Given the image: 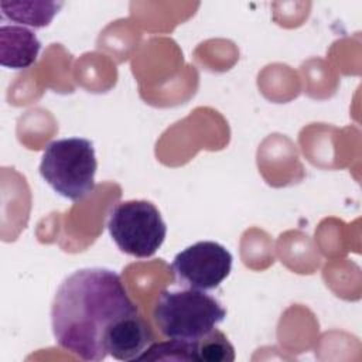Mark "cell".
<instances>
[{"label": "cell", "instance_id": "6da1fadb", "mask_svg": "<svg viewBox=\"0 0 362 362\" xmlns=\"http://www.w3.org/2000/svg\"><path fill=\"white\" fill-rule=\"evenodd\" d=\"M140 315L122 277L106 267L75 270L59 284L51 325L55 341L83 361H102L115 335Z\"/></svg>", "mask_w": 362, "mask_h": 362}, {"label": "cell", "instance_id": "7a4b0ae2", "mask_svg": "<svg viewBox=\"0 0 362 362\" xmlns=\"http://www.w3.org/2000/svg\"><path fill=\"white\" fill-rule=\"evenodd\" d=\"M153 317L167 339L194 342L214 331L225 320L226 310L204 290H164L156 301Z\"/></svg>", "mask_w": 362, "mask_h": 362}, {"label": "cell", "instance_id": "3957f363", "mask_svg": "<svg viewBox=\"0 0 362 362\" xmlns=\"http://www.w3.org/2000/svg\"><path fill=\"white\" fill-rule=\"evenodd\" d=\"M96 168L93 143L82 137L48 143L40 163L42 180L69 201H81L95 189Z\"/></svg>", "mask_w": 362, "mask_h": 362}, {"label": "cell", "instance_id": "277c9868", "mask_svg": "<svg viewBox=\"0 0 362 362\" xmlns=\"http://www.w3.org/2000/svg\"><path fill=\"white\" fill-rule=\"evenodd\" d=\"M107 230L117 247L133 257H151L163 245L167 226L150 201L119 202L109 214Z\"/></svg>", "mask_w": 362, "mask_h": 362}, {"label": "cell", "instance_id": "5b68a950", "mask_svg": "<svg viewBox=\"0 0 362 362\" xmlns=\"http://www.w3.org/2000/svg\"><path fill=\"white\" fill-rule=\"evenodd\" d=\"M171 270L188 288L214 290L229 276L232 255L218 242L201 240L177 253Z\"/></svg>", "mask_w": 362, "mask_h": 362}, {"label": "cell", "instance_id": "8992f818", "mask_svg": "<svg viewBox=\"0 0 362 362\" xmlns=\"http://www.w3.org/2000/svg\"><path fill=\"white\" fill-rule=\"evenodd\" d=\"M41 49L37 35L23 25L0 27V64L4 68L24 69L33 65Z\"/></svg>", "mask_w": 362, "mask_h": 362}, {"label": "cell", "instance_id": "52a82bcc", "mask_svg": "<svg viewBox=\"0 0 362 362\" xmlns=\"http://www.w3.org/2000/svg\"><path fill=\"white\" fill-rule=\"evenodd\" d=\"M62 6V1H0L4 18L34 28L47 27Z\"/></svg>", "mask_w": 362, "mask_h": 362}, {"label": "cell", "instance_id": "ba28073f", "mask_svg": "<svg viewBox=\"0 0 362 362\" xmlns=\"http://www.w3.org/2000/svg\"><path fill=\"white\" fill-rule=\"evenodd\" d=\"M198 362H232L235 361V348L218 328L197 341Z\"/></svg>", "mask_w": 362, "mask_h": 362}]
</instances>
